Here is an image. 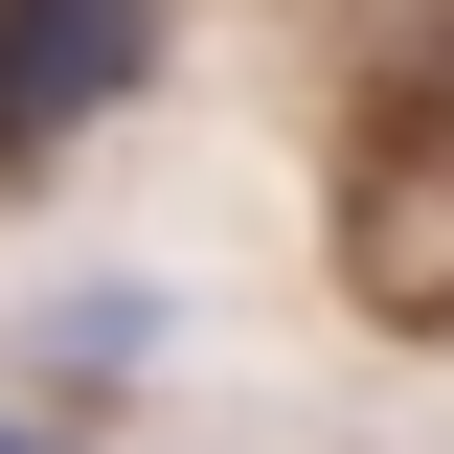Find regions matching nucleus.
Here are the masks:
<instances>
[{"label": "nucleus", "instance_id": "3", "mask_svg": "<svg viewBox=\"0 0 454 454\" xmlns=\"http://www.w3.org/2000/svg\"><path fill=\"white\" fill-rule=\"evenodd\" d=\"M0 454H23V432H0Z\"/></svg>", "mask_w": 454, "mask_h": 454}, {"label": "nucleus", "instance_id": "2", "mask_svg": "<svg viewBox=\"0 0 454 454\" xmlns=\"http://www.w3.org/2000/svg\"><path fill=\"white\" fill-rule=\"evenodd\" d=\"M46 364H91V387H114V364H160V295H68V318H46Z\"/></svg>", "mask_w": 454, "mask_h": 454}, {"label": "nucleus", "instance_id": "1", "mask_svg": "<svg viewBox=\"0 0 454 454\" xmlns=\"http://www.w3.org/2000/svg\"><path fill=\"white\" fill-rule=\"evenodd\" d=\"M137 68H160V0H0V182L68 160Z\"/></svg>", "mask_w": 454, "mask_h": 454}]
</instances>
